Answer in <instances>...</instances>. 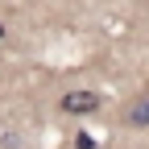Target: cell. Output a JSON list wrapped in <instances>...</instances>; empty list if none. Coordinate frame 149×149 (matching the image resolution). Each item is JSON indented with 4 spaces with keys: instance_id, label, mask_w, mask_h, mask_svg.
Segmentation results:
<instances>
[{
    "instance_id": "6da1fadb",
    "label": "cell",
    "mask_w": 149,
    "mask_h": 149,
    "mask_svg": "<svg viewBox=\"0 0 149 149\" xmlns=\"http://www.w3.org/2000/svg\"><path fill=\"white\" fill-rule=\"evenodd\" d=\"M100 108V95L95 91H66L62 95V112H70V116H87V112Z\"/></svg>"
},
{
    "instance_id": "7a4b0ae2",
    "label": "cell",
    "mask_w": 149,
    "mask_h": 149,
    "mask_svg": "<svg viewBox=\"0 0 149 149\" xmlns=\"http://www.w3.org/2000/svg\"><path fill=\"white\" fill-rule=\"evenodd\" d=\"M124 124L128 128H149V95H137L124 108Z\"/></svg>"
},
{
    "instance_id": "3957f363",
    "label": "cell",
    "mask_w": 149,
    "mask_h": 149,
    "mask_svg": "<svg viewBox=\"0 0 149 149\" xmlns=\"http://www.w3.org/2000/svg\"><path fill=\"white\" fill-rule=\"evenodd\" d=\"M74 145H79V149H95V137H91V133H79V137H74Z\"/></svg>"
}]
</instances>
